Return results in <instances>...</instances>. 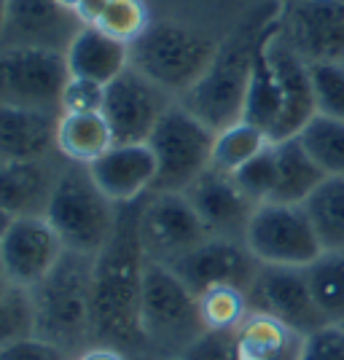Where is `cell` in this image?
<instances>
[{
  "instance_id": "cell-13",
  "label": "cell",
  "mask_w": 344,
  "mask_h": 360,
  "mask_svg": "<svg viewBox=\"0 0 344 360\" xmlns=\"http://www.w3.org/2000/svg\"><path fill=\"white\" fill-rule=\"evenodd\" d=\"M140 237L146 255L167 264L212 234L183 191H151L140 212Z\"/></svg>"
},
{
  "instance_id": "cell-29",
  "label": "cell",
  "mask_w": 344,
  "mask_h": 360,
  "mask_svg": "<svg viewBox=\"0 0 344 360\" xmlns=\"http://www.w3.org/2000/svg\"><path fill=\"white\" fill-rule=\"evenodd\" d=\"M301 146L312 156V162L326 178L344 175V121L329 119V116H314L304 129H301Z\"/></svg>"
},
{
  "instance_id": "cell-1",
  "label": "cell",
  "mask_w": 344,
  "mask_h": 360,
  "mask_svg": "<svg viewBox=\"0 0 344 360\" xmlns=\"http://www.w3.org/2000/svg\"><path fill=\"white\" fill-rule=\"evenodd\" d=\"M143 199L119 205L116 229L91 271V345L116 347L121 352H146V333L140 326L146 248L140 237Z\"/></svg>"
},
{
  "instance_id": "cell-7",
  "label": "cell",
  "mask_w": 344,
  "mask_h": 360,
  "mask_svg": "<svg viewBox=\"0 0 344 360\" xmlns=\"http://www.w3.org/2000/svg\"><path fill=\"white\" fill-rule=\"evenodd\" d=\"M212 140L215 132L208 124H202L175 100L148 137L156 156L153 191H186L210 167Z\"/></svg>"
},
{
  "instance_id": "cell-11",
  "label": "cell",
  "mask_w": 344,
  "mask_h": 360,
  "mask_svg": "<svg viewBox=\"0 0 344 360\" xmlns=\"http://www.w3.org/2000/svg\"><path fill=\"white\" fill-rule=\"evenodd\" d=\"M175 100L165 89L135 70L132 65L105 86L103 116L113 132L116 146L148 143L151 132Z\"/></svg>"
},
{
  "instance_id": "cell-6",
  "label": "cell",
  "mask_w": 344,
  "mask_h": 360,
  "mask_svg": "<svg viewBox=\"0 0 344 360\" xmlns=\"http://www.w3.org/2000/svg\"><path fill=\"white\" fill-rule=\"evenodd\" d=\"M218 44L205 32L180 22H151L148 30L129 44V65L167 94L180 97L205 75Z\"/></svg>"
},
{
  "instance_id": "cell-39",
  "label": "cell",
  "mask_w": 344,
  "mask_h": 360,
  "mask_svg": "<svg viewBox=\"0 0 344 360\" xmlns=\"http://www.w3.org/2000/svg\"><path fill=\"white\" fill-rule=\"evenodd\" d=\"M0 360H68V352L41 336H27L0 347Z\"/></svg>"
},
{
  "instance_id": "cell-28",
  "label": "cell",
  "mask_w": 344,
  "mask_h": 360,
  "mask_svg": "<svg viewBox=\"0 0 344 360\" xmlns=\"http://www.w3.org/2000/svg\"><path fill=\"white\" fill-rule=\"evenodd\" d=\"M269 143L272 140L264 129H258V127L248 124V121H237V124L226 127L221 132H215L210 167H215V169L231 175L245 162H250L253 156H258Z\"/></svg>"
},
{
  "instance_id": "cell-3",
  "label": "cell",
  "mask_w": 344,
  "mask_h": 360,
  "mask_svg": "<svg viewBox=\"0 0 344 360\" xmlns=\"http://www.w3.org/2000/svg\"><path fill=\"white\" fill-rule=\"evenodd\" d=\"M91 271L94 255L65 250L57 266L32 285L35 336L65 352H84L91 342Z\"/></svg>"
},
{
  "instance_id": "cell-25",
  "label": "cell",
  "mask_w": 344,
  "mask_h": 360,
  "mask_svg": "<svg viewBox=\"0 0 344 360\" xmlns=\"http://www.w3.org/2000/svg\"><path fill=\"white\" fill-rule=\"evenodd\" d=\"M113 132L103 113H62L57 124V150L73 165L89 167L113 148Z\"/></svg>"
},
{
  "instance_id": "cell-42",
  "label": "cell",
  "mask_w": 344,
  "mask_h": 360,
  "mask_svg": "<svg viewBox=\"0 0 344 360\" xmlns=\"http://www.w3.org/2000/svg\"><path fill=\"white\" fill-rule=\"evenodd\" d=\"M11 224H14V215H11L8 210H3V207H0V237L8 231V226H11Z\"/></svg>"
},
{
  "instance_id": "cell-20",
  "label": "cell",
  "mask_w": 344,
  "mask_h": 360,
  "mask_svg": "<svg viewBox=\"0 0 344 360\" xmlns=\"http://www.w3.org/2000/svg\"><path fill=\"white\" fill-rule=\"evenodd\" d=\"M57 110L0 105V159L3 162H27L46 159L57 148Z\"/></svg>"
},
{
  "instance_id": "cell-45",
  "label": "cell",
  "mask_w": 344,
  "mask_h": 360,
  "mask_svg": "<svg viewBox=\"0 0 344 360\" xmlns=\"http://www.w3.org/2000/svg\"><path fill=\"white\" fill-rule=\"evenodd\" d=\"M6 288H8V280H0V296L6 293Z\"/></svg>"
},
{
  "instance_id": "cell-38",
  "label": "cell",
  "mask_w": 344,
  "mask_h": 360,
  "mask_svg": "<svg viewBox=\"0 0 344 360\" xmlns=\"http://www.w3.org/2000/svg\"><path fill=\"white\" fill-rule=\"evenodd\" d=\"M301 360H344V328L331 323L323 330L304 339Z\"/></svg>"
},
{
  "instance_id": "cell-43",
  "label": "cell",
  "mask_w": 344,
  "mask_h": 360,
  "mask_svg": "<svg viewBox=\"0 0 344 360\" xmlns=\"http://www.w3.org/2000/svg\"><path fill=\"white\" fill-rule=\"evenodd\" d=\"M6 46V0H0V49Z\"/></svg>"
},
{
  "instance_id": "cell-44",
  "label": "cell",
  "mask_w": 344,
  "mask_h": 360,
  "mask_svg": "<svg viewBox=\"0 0 344 360\" xmlns=\"http://www.w3.org/2000/svg\"><path fill=\"white\" fill-rule=\"evenodd\" d=\"M57 3H60L65 11H70V14H73L75 8H78V3H81V0H57Z\"/></svg>"
},
{
  "instance_id": "cell-16",
  "label": "cell",
  "mask_w": 344,
  "mask_h": 360,
  "mask_svg": "<svg viewBox=\"0 0 344 360\" xmlns=\"http://www.w3.org/2000/svg\"><path fill=\"white\" fill-rule=\"evenodd\" d=\"M267 51H269V60L280 78V89H283V113L269 132L272 143H280V140L299 137L301 129L317 116V108H314L310 62H304L293 51V46L285 41L280 27L269 35Z\"/></svg>"
},
{
  "instance_id": "cell-18",
  "label": "cell",
  "mask_w": 344,
  "mask_h": 360,
  "mask_svg": "<svg viewBox=\"0 0 344 360\" xmlns=\"http://www.w3.org/2000/svg\"><path fill=\"white\" fill-rule=\"evenodd\" d=\"M89 175L113 205H129L153 191L156 156L148 143L113 146L91 162Z\"/></svg>"
},
{
  "instance_id": "cell-17",
  "label": "cell",
  "mask_w": 344,
  "mask_h": 360,
  "mask_svg": "<svg viewBox=\"0 0 344 360\" xmlns=\"http://www.w3.org/2000/svg\"><path fill=\"white\" fill-rule=\"evenodd\" d=\"M183 194L191 199L194 210L199 212L202 224L208 226L212 237L245 240V229L255 205L242 194L229 172L208 167Z\"/></svg>"
},
{
  "instance_id": "cell-48",
  "label": "cell",
  "mask_w": 344,
  "mask_h": 360,
  "mask_svg": "<svg viewBox=\"0 0 344 360\" xmlns=\"http://www.w3.org/2000/svg\"><path fill=\"white\" fill-rule=\"evenodd\" d=\"M0 162H3V159H0Z\"/></svg>"
},
{
  "instance_id": "cell-15",
  "label": "cell",
  "mask_w": 344,
  "mask_h": 360,
  "mask_svg": "<svg viewBox=\"0 0 344 360\" xmlns=\"http://www.w3.org/2000/svg\"><path fill=\"white\" fill-rule=\"evenodd\" d=\"M280 30L304 62H344V0H296Z\"/></svg>"
},
{
  "instance_id": "cell-30",
  "label": "cell",
  "mask_w": 344,
  "mask_h": 360,
  "mask_svg": "<svg viewBox=\"0 0 344 360\" xmlns=\"http://www.w3.org/2000/svg\"><path fill=\"white\" fill-rule=\"evenodd\" d=\"M307 277L331 323H344V250L323 253L312 266H307Z\"/></svg>"
},
{
  "instance_id": "cell-32",
  "label": "cell",
  "mask_w": 344,
  "mask_h": 360,
  "mask_svg": "<svg viewBox=\"0 0 344 360\" xmlns=\"http://www.w3.org/2000/svg\"><path fill=\"white\" fill-rule=\"evenodd\" d=\"M35 336V301L32 290L22 285L6 288L0 296V347Z\"/></svg>"
},
{
  "instance_id": "cell-5",
  "label": "cell",
  "mask_w": 344,
  "mask_h": 360,
  "mask_svg": "<svg viewBox=\"0 0 344 360\" xmlns=\"http://www.w3.org/2000/svg\"><path fill=\"white\" fill-rule=\"evenodd\" d=\"M116 212L119 205L97 188L89 167L73 162L62 167L46 207V221L60 234L65 250L97 255L116 229Z\"/></svg>"
},
{
  "instance_id": "cell-33",
  "label": "cell",
  "mask_w": 344,
  "mask_h": 360,
  "mask_svg": "<svg viewBox=\"0 0 344 360\" xmlns=\"http://www.w3.org/2000/svg\"><path fill=\"white\" fill-rule=\"evenodd\" d=\"M231 178L255 207L269 202L272 194H274V186H277V153H274V146L269 143L258 156L245 162L237 172H231Z\"/></svg>"
},
{
  "instance_id": "cell-4",
  "label": "cell",
  "mask_w": 344,
  "mask_h": 360,
  "mask_svg": "<svg viewBox=\"0 0 344 360\" xmlns=\"http://www.w3.org/2000/svg\"><path fill=\"white\" fill-rule=\"evenodd\" d=\"M140 326L151 352L172 360H178L183 349L208 330L196 293L167 264L153 258L146 261L143 271Z\"/></svg>"
},
{
  "instance_id": "cell-46",
  "label": "cell",
  "mask_w": 344,
  "mask_h": 360,
  "mask_svg": "<svg viewBox=\"0 0 344 360\" xmlns=\"http://www.w3.org/2000/svg\"><path fill=\"white\" fill-rule=\"evenodd\" d=\"M0 280H6V269H3V253H0Z\"/></svg>"
},
{
  "instance_id": "cell-8",
  "label": "cell",
  "mask_w": 344,
  "mask_h": 360,
  "mask_svg": "<svg viewBox=\"0 0 344 360\" xmlns=\"http://www.w3.org/2000/svg\"><path fill=\"white\" fill-rule=\"evenodd\" d=\"M245 245L264 266L307 269L326 253L304 205H258L245 229Z\"/></svg>"
},
{
  "instance_id": "cell-19",
  "label": "cell",
  "mask_w": 344,
  "mask_h": 360,
  "mask_svg": "<svg viewBox=\"0 0 344 360\" xmlns=\"http://www.w3.org/2000/svg\"><path fill=\"white\" fill-rule=\"evenodd\" d=\"M78 30L81 22L57 0H6V46L65 51Z\"/></svg>"
},
{
  "instance_id": "cell-24",
  "label": "cell",
  "mask_w": 344,
  "mask_h": 360,
  "mask_svg": "<svg viewBox=\"0 0 344 360\" xmlns=\"http://www.w3.org/2000/svg\"><path fill=\"white\" fill-rule=\"evenodd\" d=\"M277 153V186L269 202L277 205H304L312 191L326 180L323 169L314 165L312 156L304 150L299 137L272 143Z\"/></svg>"
},
{
  "instance_id": "cell-27",
  "label": "cell",
  "mask_w": 344,
  "mask_h": 360,
  "mask_svg": "<svg viewBox=\"0 0 344 360\" xmlns=\"http://www.w3.org/2000/svg\"><path fill=\"white\" fill-rule=\"evenodd\" d=\"M323 250H344V175L326 178L304 202Z\"/></svg>"
},
{
  "instance_id": "cell-36",
  "label": "cell",
  "mask_w": 344,
  "mask_h": 360,
  "mask_svg": "<svg viewBox=\"0 0 344 360\" xmlns=\"http://www.w3.org/2000/svg\"><path fill=\"white\" fill-rule=\"evenodd\" d=\"M105 105V86L89 78L70 75L65 89H62L60 110L62 113H103Z\"/></svg>"
},
{
  "instance_id": "cell-21",
  "label": "cell",
  "mask_w": 344,
  "mask_h": 360,
  "mask_svg": "<svg viewBox=\"0 0 344 360\" xmlns=\"http://www.w3.org/2000/svg\"><path fill=\"white\" fill-rule=\"evenodd\" d=\"M60 169L46 159L0 162V207L14 218L46 215Z\"/></svg>"
},
{
  "instance_id": "cell-34",
  "label": "cell",
  "mask_w": 344,
  "mask_h": 360,
  "mask_svg": "<svg viewBox=\"0 0 344 360\" xmlns=\"http://www.w3.org/2000/svg\"><path fill=\"white\" fill-rule=\"evenodd\" d=\"M310 78L317 113L344 121V62H310Z\"/></svg>"
},
{
  "instance_id": "cell-22",
  "label": "cell",
  "mask_w": 344,
  "mask_h": 360,
  "mask_svg": "<svg viewBox=\"0 0 344 360\" xmlns=\"http://www.w3.org/2000/svg\"><path fill=\"white\" fill-rule=\"evenodd\" d=\"M65 60L70 75L108 86L129 68V44L108 35L94 25H81V30L65 49Z\"/></svg>"
},
{
  "instance_id": "cell-12",
  "label": "cell",
  "mask_w": 344,
  "mask_h": 360,
  "mask_svg": "<svg viewBox=\"0 0 344 360\" xmlns=\"http://www.w3.org/2000/svg\"><path fill=\"white\" fill-rule=\"evenodd\" d=\"M167 266L196 296L212 288H240L248 293V288L253 285L255 274L261 269L245 240H231V237H208L202 245L167 261Z\"/></svg>"
},
{
  "instance_id": "cell-40",
  "label": "cell",
  "mask_w": 344,
  "mask_h": 360,
  "mask_svg": "<svg viewBox=\"0 0 344 360\" xmlns=\"http://www.w3.org/2000/svg\"><path fill=\"white\" fill-rule=\"evenodd\" d=\"M108 3H110V0H81L73 14L81 25H97V22L103 19Z\"/></svg>"
},
{
  "instance_id": "cell-10",
  "label": "cell",
  "mask_w": 344,
  "mask_h": 360,
  "mask_svg": "<svg viewBox=\"0 0 344 360\" xmlns=\"http://www.w3.org/2000/svg\"><path fill=\"white\" fill-rule=\"evenodd\" d=\"M248 304L250 312L274 317L304 339L331 326V317L314 299L307 269L261 264L253 285L248 288Z\"/></svg>"
},
{
  "instance_id": "cell-23",
  "label": "cell",
  "mask_w": 344,
  "mask_h": 360,
  "mask_svg": "<svg viewBox=\"0 0 344 360\" xmlns=\"http://www.w3.org/2000/svg\"><path fill=\"white\" fill-rule=\"evenodd\" d=\"M304 336L280 320L250 312L234 330V360H301Z\"/></svg>"
},
{
  "instance_id": "cell-41",
  "label": "cell",
  "mask_w": 344,
  "mask_h": 360,
  "mask_svg": "<svg viewBox=\"0 0 344 360\" xmlns=\"http://www.w3.org/2000/svg\"><path fill=\"white\" fill-rule=\"evenodd\" d=\"M75 360H127V355H124L121 349H116V347L91 345V347H87Z\"/></svg>"
},
{
  "instance_id": "cell-47",
  "label": "cell",
  "mask_w": 344,
  "mask_h": 360,
  "mask_svg": "<svg viewBox=\"0 0 344 360\" xmlns=\"http://www.w3.org/2000/svg\"><path fill=\"white\" fill-rule=\"evenodd\" d=\"M339 326H342V328H344V323H339Z\"/></svg>"
},
{
  "instance_id": "cell-37",
  "label": "cell",
  "mask_w": 344,
  "mask_h": 360,
  "mask_svg": "<svg viewBox=\"0 0 344 360\" xmlns=\"http://www.w3.org/2000/svg\"><path fill=\"white\" fill-rule=\"evenodd\" d=\"M178 360H234V330L208 328L183 349Z\"/></svg>"
},
{
  "instance_id": "cell-31",
  "label": "cell",
  "mask_w": 344,
  "mask_h": 360,
  "mask_svg": "<svg viewBox=\"0 0 344 360\" xmlns=\"http://www.w3.org/2000/svg\"><path fill=\"white\" fill-rule=\"evenodd\" d=\"M196 299L205 326L212 330H237L242 320L250 315L248 293L240 288H212Z\"/></svg>"
},
{
  "instance_id": "cell-26",
  "label": "cell",
  "mask_w": 344,
  "mask_h": 360,
  "mask_svg": "<svg viewBox=\"0 0 344 360\" xmlns=\"http://www.w3.org/2000/svg\"><path fill=\"white\" fill-rule=\"evenodd\" d=\"M280 22H283V19H280ZM277 27H280V25H277ZM277 27H274V30H277ZM269 35H267V41H269ZM267 41L255 51L253 70H250V81H248V94H245L242 121L253 124V127L264 129V132L269 135L272 127L277 124L280 113H283V89H280V78H277L274 65H272V60H269Z\"/></svg>"
},
{
  "instance_id": "cell-9",
  "label": "cell",
  "mask_w": 344,
  "mask_h": 360,
  "mask_svg": "<svg viewBox=\"0 0 344 360\" xmlns=\"http://www.w3.org/2000/svg\"><path fill=\"white\" fill-rule=\"evenodd\" d=\"M68 78L65 51L44 46L0 49V105L62 113L60 100Z\"/></svg>"
},
{
  "instance_id": "cell-14",
  "label": "cell",
  "mask_w": 344,
  "mask_h": 360,
  "mask_svg": "<svg viewBox=\"0 0 344 360\" xmlns=\"http://www.w3.org/2000/svg\"><path fill=\"white\" fill-rule=\"evenodd\" d=\"M0 253L6 280L11 285L32 288L57 266L65 245L46 215H27L14 218L8 231L0 237Z\"/></svg>"
},
{
  "instance_id": "cell-2",
  "label": "cell",
  "mask_w": 344,
  "mask_h": 360,
  "mask_svg": "<svg viewBox=\"0 0 344 360\" xmlns=\"http://www.w3.org/2000/svg\"><path fill=\"white\" fill-rule=\"evenodd\" d=\"M280 19L283 11L277 3L258 6L237 30H231V35L218 44V51L205 75L178 97L180 105L194 113L202 124H208L212 132H221L242 121L255 51L280 25Z\"/></svg>"
},
{
  "instance_id": "cell-35",
  "label": "cell",
  "mask_w": 344,
  "mask_h": 360,
  "mask_svg": "<svg viewBox=\"0 0 344 360\" xmlns=\"http://www.w3.org/2000/svg\"><path fill=\"white\" fill-rule=\"evenodd\" d=\"M148 25L151 16L146 0H110L103 19L94 27H100L103 32L119 38L124 44H132L148 30Z\"/></svg>"
}]
</instances>
